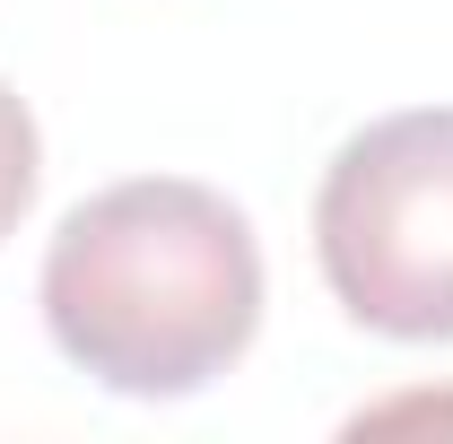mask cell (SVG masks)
I'll return each instance as SVG.
<instances>
[{
	"label": "cell",
	"mask_w": 453,
	"mask_h": 444,
	"mask_svg": "<svg viewBox=\"0 0 453 444\" xmlns=\"http://www.w3.org/2000/svg\"><path fill=\"white\" fill-rule=\"evenodd\" d=\"M35 183H44V140H35V113L18 105V88L0 79V244L18 235V218L35 210Z\"/></svg>",
	"instance_id": "3"
},
{
	"label": "cell",
	"mask_w": 453,
	"mask_h": 444,
	"mask_svg": "<svg viewBox=\"0 0 453 444\" xmlns=\"http://www.w3.org/2000/svg\"><path fill=\"white\" fill-rule=\"evenodd\" d=\"M44 323L105 392L183 401L219 384L262 332V244L210 183H113L61 218L44 253Z\"/></svg>",
	"instance_id": "1"
},
{
	"label": "cell",
	"mask_w": 453,
	"mask_h": 444,
	"mask_svg": "<svg viewBox=\"0 0 453 444\" xmlns=\"http://www.w3.org/2000/svg\"><path fill=\"white\" fill-rule=\"evenodd\" d=\"M314 253L349 323L453 340V105L384 113L314 192Z\"/></svg>",
	"instance_id": "2"
}]
</instances>
